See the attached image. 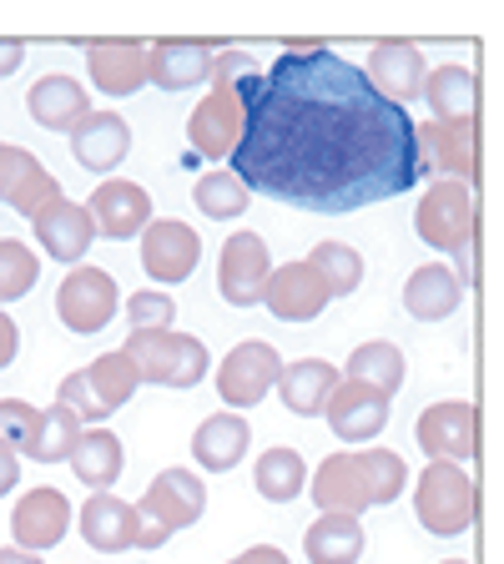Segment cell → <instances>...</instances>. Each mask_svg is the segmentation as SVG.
Listing matches in <instances>:
<instances>
[{"label": "cell", "mask_w": 504, "mask_h": 564, "mask_svg": "<svg viewBox=\"0 0 504 564\" xmlns=\"http://www.w3.org/2000/svg\"><path fill=\"white\" fill-rule=\"evenodd\" d=\"M243 91V137L233 176L247 192L303 212H358L404 197L419 182V121L378 96L339 51L288 41L272 70H253Z\"/></svg>", "instance_id": "obj_1"}, {"label": "cell", "mask_w": 504, "mask_h": 564, "mask_svg": "<svg viewBox=\"0 0 504 564\" xmlns=\"http://www.w3.org/2000/svg\"><path fill=\"white\" fill-rule=\"evenodd\" d=\"M253 70H262V66L247 56V51H223V56H212V70H207L212 86L187 117V141L197 156H207V162L233 156L237 137H243V91H237V82L253 76Z\"/></svg>", "instance_id": "obj_2"}, {"label": "cell", "mask_w": 504, "mask_h": 564, "mask_svg": "<svg viewBox=\"0 0 504 564\" xmlns=\"http://www.w3.org/2000/svg\"><path fill=\"white\" fill-rule=\"evenodd\" d=\"M121 352L137 364L141 383H162V388H197L212 368L207 343L192 338V333H176V328L131 333Z\"/></svg>", "instance_id": "obj_3"}, {"label": "cell", "mask_w": 504, "mask_h": 564, "mask_svg": "<svg viewBox=\"0 0 504 564\" xmlns=\"http://www.w3.org/2000/svg\"><path fill=\"white\" fill-rule=\"evenodd\" d=\"M414 509H419V524L429 534H464L480 519V494H474L470 474L459 464H444V458H429V469L414 484Z\"/></svg>", "instance_id": "obj_4"}, {"label": "cell", "mask_w": 504, "mask_h": 564, "mask_svg": "<svg viewBox=\"0 0 504 564\" xmlns=\"http://www.w3.org/2000/svg\"><path fill=\"white\" fill-rule=\"evenodd\" d=\"M414 232L423 237V247H435V252H459V247L480 242V207H474L470 187L435 182V187L423 192L419 212H414Z\"/></svg>", "instance_id": "obj_5"}, {"label": "cell", "mask_w": 504, "mask_h": 564, "mask_svg": "<svg viewBox=\"0 0 504 564\" xmlns=\"http://www.w3.org/2000/svg\"><path fill=\"white\" fill-rule=\"evenodd\" d=\"M419 141V176L444 172V182L480 187V121H429L414 127Z\"/></svg>", "instance_id": "obj_6"}, {"label": "cell", "mask_w": 504, "mask_h": 564, "mask_svg": "<svg viewBox=\"0 0 504 564\" xmlns=\"http://www.w3.org/2000/svg\"><path fill=\"white\" fill-rule=\"evenodd\" d=\"M278 373H282L278 348L262 338H247L217 364V399L227 409H253V403L268 399V388L278 383Z\"/></svg>", "instance_id": "obj_7"}, {"label": "cell", "mask_w": 504, "mask_h": 564, "mask_svg": "<svg viewBox=\"0 0 504 564\" xmlns=\"http://www.w3.org/2000/svg\"><path fill=\"white\" fill-rule=\"evenodd\" d=\"M414 438L429 458H444V464H464V458L480 454V409L464 399L449 403H429L414 423Z\"/></svg>", "instance_id": "obj_8"}, {"label": "cell", "mask_w": 504, "mask_h": 564, "mask_svg": "<svg viewBox=\"0 0 504 564\" xmlns=\"http://www.w3.org/2000/svg\"><path fill=\"white\" fill-rule=\"evenodd\" d=\"M202 262V237L192 232L187 223H176V217H152V223L141 227V268L147 278L172 288V282H187Z\"/></svg>", "instance_id": "obj_9"}, {"label": "cell", "mask_w": 504, "mask_h": 564, "mask_svg": "<svg viewBox=\"0 0 504 564\" xmlns=\"http://www.w3.org/2000/svg\"><path fill=\"white\" fill-rule=\"evenodd\" d=\"M56 313L71 333H101L117 313V278L101 268H71L56 288Z\"/></svg>", "instance_id": "obj_10"}, {"label": "cell", "mask_w": 504, "mask_h": 564, "mask_svg": "<svg viewBox=\"0 0 504 564\" xmlns=\"http://www.w3.org/2000/svg\"><path fill=\"white\" fill-rule=\"evenodd\" d=\"M202 514H207V484H202L192 469H162L152 484H147V494L137 499V519H152V524H162L167 534L197 524Z\"/></svg>", "instance_id": "obj_11"}, {"label": "cell", "mask_w": 504, "mask_h": 564, "mask_svg": "<svg viewBox=\"0 0 504 564\" xmlns=\"http://www.w3.org/2000/svg\"><path fill=\"white\" fill-rule=\"evenodd\" d=\"M268 272H272L268 242L258 232H233L223 242V258H217V293L233 307H258Z\"/></svg>", "instance_id": "obj_12"}, {"label": "cell", "mask_w": 504, "mask_h": 564, "mask_svg": "<svg viewBox=\"0 0 504 564\" xmlns=\"http://www.w3.org/2000/svg\"><path fill=\"white\" fill-rule=\"evenodd\" d=\"M71 529V505L66 494L51 489V484H41V489H25L21 499H15L11 509V534H15V550H56L61 540H66Z\"/></svg>", "instance_id": "obj_13"}, {"label": "cell", "mask_w": 504, "mask_h": 564, "mask_svg": "<svg viewBox=\"0 0 504 564\" xmlns=\"http://www.w3.org/2000/svg\"><path fill=\"white\" fill-rule=\"evenodd\" d=\"M56 197H66V192H61V182L41 166V156L0 141V202L15 207L21 217H35V212H46Z\"/></svg>", "instance_id": "obj_14"}, {"label": "cell", "mask_w": 504, "mask_h": 564, "mask_svg": "<svg viewBox=\"0 0 504 564\" xmlns=\"http://www.w3.org/2000/svg\"><path fill=\"white\" fill-rule=\"evenodd\" d=\"M323 419H329V429L343 444H368V438L384 434V423H388V393L358 383V378H343V383L333 388Z\"/></svg>", "instance_id": "obj_15"}, {"label": "cell", "mask_w": 504, "mask_h": 564, "mask_svg": "<svg viewBox=\"0 0 504 564\" xmlns=\"http://www.w3.org/2000/svg\"><path fill=\"white\" fill-rule=\"evenodd\" d=\"M364 76L378 96H388L394 106L409 111V101L423 96V76H429V70H423V56L414 41H378V46L368 51Z\"/></svg>", "instance_id": "obj_16"}, {"label": "cell", "mask_w": 504, "mask_h": 564, "mask_svg": "<svg viewBox=\"0 0 504 564\" xmlns=\"http://www.w3.org/2000/svg\"><path fill=\"white\" fill-rule=\"evenodd\" d=\"M262 303H268L272 317H282V323H313V317L329 307V282L318 278L308 262H282V268L268 272Z\"/></svg>", "instance_id": "obj_17"}, {"label": "cell", "mask_w": 504, "mask_h": 564, "mask_svg": "<svg viewBox=\"0 0 504 564\" xmlns=\"http://www.w3.org/2000/svg\"><path fill=\"white\" fill-rule=\"evenodd\" d=\"M86 212H92V223L101 237H117V242H127V237H141V227L152 223V197L137 187V182H121V176H111V182H101V187L92 192V197L82 202Z\"/></svg>", "instance_id": "obj_18"}, {"label": "cell", "mask_w": 504, "mask_h": 564, "mask_svg": "<svg viewBox=\"0 0 504 564\" xmlns=\"http://www.w3.org/2000/svg\"><path fill=\"white\" fill-rule=\"evenodd\" d=\"M212 56H217L212 41H182V35L152 41L147 46V82L162 86V91H192V86L207 82Z\"/></svg>", "instance_id": "obj_19"}, {"label": "cell", "mask_w": 504, "mask_h": 564, "mask_svg": "<svg viewBox=\"0 0 504 564\" xmlns=\"http://www.w3.org/2000/svg\"><path fill=\"white\" fill-rule=\"evenodd\" d=\"M31 223H35V242L46 247L56 262H82L96 242L92 212H86L82 202H71V197H56L46 212H35Z\"/></svg>", "instance_id": "obj_20"}, {"label": "cell", "mask_w": 504, "mask_h": 564, "mask_svg": "<svg viewBox=\"0 0 504 564\" xmlns=\"http://www.w3.org/2000/svg\"><path fill=\"white\" fill-rule=\"evenodd\" d=\"M86 70L96 91L131 96L147 86V41H86Z\"/></svg>", "instance_id": "obj_21"}, {"label": "cell", "mask_w": 504, "mask_h": 564, "mask_svg": "<svg viewBox=\"0 0 504 564\" xmlns=\"http://www.w3.org/2000/svg\"><path fill=\"white\" fill-rule=\"evenodd\" d=\"M313 505L323 509V514H353V519L364 514V509H374L358 454H329L318 464L313 469Z\"/></svg>", "instance_id": "obj_22"}, {"label": "cell", "mask_w": 504, "mask_h": 564, "mask_svg": "<svg viewBox=\"0 0 504 564\" xmlns=\"http://www.w3.org/2000/svg\"><path fill=\"white\" fill-rule=\"evenodd\" d=\"M82 540L92 544V550L101 554H127L137 550V505H127V499H117L111 489H96L92 499L82 505Z\"/></svg>", "instance_id": "obj_23"}, {"label": "cell", "mask_w": 504, "mask_h": 564, "mask_svg": "<svg viewBox=\"0 0 504 564\" xmlns=\"http://www.w3.org/2000/svg\"><path fill=\"white\" fill-rule=\"evenodd\" d=\"M25 111H31L35 127H46V131H76L92 117V96H86V86L76 82V76L51 70V76H41V82L31 86Z\"/></svg>", "instance_id": "obj_24"}, {"label": "cell", "mask_w": 504, "mask_h": 564, "mask_svg": "<svg viewBox=\"0 0 504 564\" xmlns=\"http://www.w3.org/2000/svg\"><path fill=\"white\" fill-rule=\"evenodd\" d=\"M127 152H131V127H127V117H117V111H92L82 127L71 131V156L96 176L121 166Z\"/></svg>", "instance_id": "obj_25"}, {"label": "cell", "mask_w": 504, "mask_h": 564, "mask_svg": "<svg viewBox=\"0 0 504 564\" xmlns=\"http://www.w3.org/2000/svg\"><path fill=\"white\" fill-rule=\"evenodd\" d=\"M247 448H253V423L243 413H212V419L197 423V434H192V458L207 474H233Z\"/></svg>", "instance_id": "obj_26"}, {"label": "cell", "mask_w": 504, "mask_h": 564, "mask_svg": "<svg viewBox=\"0 0 504 564\" xmlns=\"http://www.w3.org/2000/svg\"><path fill=\"white\" fill-rule=\"evenodd\" d=\"M339 383H343V373L333 364H323V358H298V364H282V373H278V393L298 419H318V413L329 409Z\"/></svg>", "instance_id": "obj_27"}, {"label": "cell", "mask_w": 504, "mask_h": 564, "mask_svg": "<svg viewBox=\"0 0 504 564\" xmlns=\"http://www.w3.org/2000/svg\"><path fill=\"white\" fill-rule=\"evenodd\" d=\"M459 303H464V288H459L454 268H444V262H423L404 282V307L419 323H439V317L459 313Z\"/></svg>", "instance_id": "obj_28"}, {"label": "cell", "mask_w": 504, "mask_h": 564, "mask_svg": "<svg viewBox=\"0 0 504 564\" xmlns=\"http://www.w3.org/2000/svg\"><path fill=\"white\" fill-rule=\"evenodd\" d=\"M121 469H127L121 438L111 434V429H82V438L71 448V474L96 494V489H111V484L121 479Z\"/></svg>", "instance_id": "obj_29"}, {"label": "cell", "mask_w": 504, "mask_h": 564, "mask_svg": "<svg viewBox=\"0 0 504 564\" xmlns=\"http://www.w3.org/2000/svg\"><path fill=\"white\" fill-rule=\"evenodd\" d=\"M423 101L435 121H480V76L470 66H439L423 76Z\"/></svg>", "instance_id": "obj_30"}, {"label": "cell", "mask_w": 504, "mask_h": 564, "mask_svg": "<svg viewBox=\"0 0 504 564\" xmlns=\"http://www.w3.org/2000/svg\"><path fill=\"white\" fill-rule=\"evenodd\" d=\"M303 550L313 564H358V554H364V524L353 514H318L303 534Z\"/></svg>", "instance_id": "obj_31"}, {"label": "cell", "mask_w": 504, "mask_h": 564, "mask_svg": "<svg viewBox=\"0 0 504 564\" xmlns=\"http://www.w3.org/2000/svg\"><path fill=\"white\" fill-rule=\"evenodd\" d=\"M253 489L262 494V499H272V505H288V499H298V494L308 489V464L298 448H262L258 469H253Z\"/></svg>", "instance_id": "obj_32"}, {"label": "cell", "mask_w": 504, "mask_h": 564, "mask_svg": "<svg viewBox=\"0 0 504 564\" xmlns=\"http://www.w3.org/2000/svg\"><path fill=\"white\" fill-rule=\"evenodd\" d=\"M86 373V383H92V393H96V403H101V413H117V409H127L131 399H137V388H141V373H137V364H131L127 352H101L92 368H82Z\"/></svg>", "instance_id": "obj_33"}, {"label": "cell", "mask_w": 504, "mask_h": 564, "mask_svg": "<svg viewBox=\"0 0 504 564\" xmlns=\"http://www.w3.org/2000/svg\"><path fill=\"white\" fill-rule=\"evenodd\" d=\"M343 378H358V383L378 388V393H399L404 388V352L394 348V343L374 338V343H358V348L348 352V368H343Z\"/></svg>", "instance_id": "obj_34"}, {"label": "cell", "mask_w": 504, "mask_h": 564, "mask_svg": "<svg viewBox=\"0 0 504 564\" xmlns=\"http://www.w3.org/2000/svg\"><path fill=\"white\" fill-rule=\"evenodd\" d=\"M82 429H86V423L76 419L66 403H56V409H41V429H35L31 458H35V464H66L71 448H76V438H82Z\"/></svg>", "instance_id": "obj_35"}, {"label": "cell", "mask_w": 504, "mask_h": 564, "mask_svg": "<svg viewBox=\"0 0 504 564\" xmlns=\"http://www.w3.org/2000/svg\"><path fill=\"white\" fill-rule=\"evenodd\" d=\"M308 268L329 282V297H348L353 288L364 282V258H358V247H348V242H318Z\"/></svg>", "instance_id": "obj_36"}, {"label": "cell", "mask_w": 504, "mask_h": 564, "mask_svg": "<svg viewBox=\"0 0 504 564\" xmlns=\"http://www.w3.org/2000/svg\"><path fill=\"white\" fill-rule=\"evenodd\" d=\"M247 197H253V192H247L233 172H207V176H197V187H192L197 212L212 217V223H233V217H243Z\"/></svg>", "instance_id": "obj_37"}, {"label": "cell", "mask_w": 504, "mask_h": 564, "mask_svg": "<svg viewBox=\"0 0 504 564\" xmlns=\"http://www.w3.org/2000/svg\"><path fill=\"white\" fill-rule=\"evenodd\" d=\"M358 464H364L368 499H374V505H394V499L404 494V484H409V464H404L394 448H364Z\"/></svg>", "instance_id": "obj_38"}, {"label": "cell", "mask_w": 504, "mask_h": 564, "mask_svg": "<svg viewBox=\"0 0 504 564\" xmlns=\"http://www.w3.org/2000/svg\"><path fill=\"white\" fill-rule=\"evenodd\" d=\"M35 278H41V258L15 237H0V303L25 297L35 288Z\"/></svg>", "instance_id": "obj_39"}, {"label": "cell", "mask_w": 504, "mask_h": 564, "mask_svg": "<svg viewBox=\"0 0 504 564\" xmlns=\"http://www.w3.org/2000/svg\"><path fill=\"white\" fill-rule=\"evenodd\" d=\"M35 429H41V409H31L25 399H0V448L31 454Z\"/></svg>", "instance_id": "obj_40"}, {"label": "cell", "mask_w": 504, "mask_h": 564, "mask_svg": "<svg viewBox=\"0 0 504 564\" xmlns=\"http://www.w3.org/2000/svg\"><path fill=\"white\" fill-rule=\"evenodd\" d=\"M127 317H131V333H162V328H172L176 303L167 293H157V288H147V293L127 297Z\"/></svg>", "instance_id": "obj_41"}, {"label": "cell", "mask_w": 504, "mask_h": 564, "mask_svg": "<svg viewBox=\"0 0 504 564\" xmlns=\"http://www.w3.org/2000/svg\"><path fill=\"white\" fill-rule=\"evenodd\" d=\"M56 403H66L71 413L82 423H96V419H106L101 413V403H96V393H92V383H86V373H66L61 378V388H56Z\"/></svg>", "instance_id": "obj_42"}, {"label": "cell", "mask_w": 504, "mask_h": 564, "mask_svg": "<svg viewBox=\"0 0 504 564\" xmlns=\"http://www.w3.org/2000/svg\"><path fill=\"white\" fill-rule=\"evenodd\" d=\"M15 352H21V328L11 323V313L0 307V368L15 364Z\"/></svg>", "instance_id": "obj_43"}, {"label": "cell", "mask_w": 504, "mask_h": 564, "mask_svg": "<svg viewBox=\"0 0 504 564\" xmlns=\"http://www.w3.org/2000/svg\"><path fill=\"white\" fill-rule=\"evenodd\" d=\"M454 258H459V272H454V278H459V288H474V282H480V242L459 247Z\"/></svg>", "instance_id": "obj_44"}, {"label": "cell", "mask_w": 504, "mask_h": 564, "mask_svg": "<svg viewBox=\"0 0 504 564\" xmlns=\"http://www.w3.org/2000/svg\"><path fill=\"white\" fill-rule=\"evenodd\" d=\"M21 484V454H11V448H0V499Z\"/></svg>", "instance_id": "obj_45"}, {"label": "cell", "mask_w": 504, "mask_h": 564, "mask_svg": "<svg viewBox=\"0 0 504 564\" xmlns=\"http://www.w3.org/2000/svg\"><path fill=\"white\" fill-rule=\"evenodd\" d=\"M21 61H25V41H15V35H0V76H11Z\"/></svg>", "instance_id": "obj_46"}, {"label": "cell", "mask_w": 504, "mask_h": 564, "mask_svg": "<svg viewBox=\"0 0 504 564\" xmlns=\"http://www.w3.org/2000/svg\"><path fill=\"white\" fill-rule=\"evenodd\" d=\"M227 564H288V554L272 550V544H253V550H243L237 560H227Z\"/></svg>", "instance_id": "obj_47"}, {"label": "cell", "mask_w": 504, "mask_h": 564, "mask_svg": "<svg viewBox=\"0 0 504 564\" xmlns=\"http://www.w3.org/2000/svg\"><path fill=\"white\" fill-rule=\"evenodd\" d=\"M0 564H41V554H31V550H0Z\"/></svg>", "instance_id": "obj_48"}, {"label": "cell", "mask_w": 504, "mask_h": 564, "mask_svg": "<svg viewBox=\"0 0 504 564\" xmlns=\"http://www.w3.org/2000/svg\"><path fill=\"white\" fill-rule=\"evenodd\" d=\"M444 564H470V560H444Z\"/></svg>", "instance_id": "obj_49"}]
</instances>
